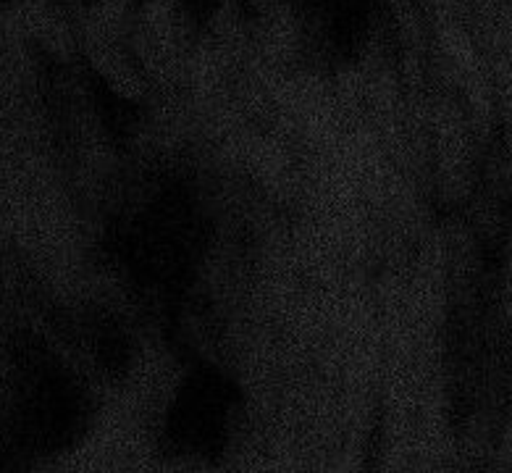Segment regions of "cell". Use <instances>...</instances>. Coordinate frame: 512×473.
Returning a JSON list of instances; mask_svg holds the SVG:
<instances>
[{
	"instance_id": "cell-1",
	"label": "cell",
	"mask_w": 512,
	"mask_h": 473,
	"mask_svg": "<svg viewBox=\"0 0 512 473\" xmlns=\"http://www.w3.org/2000/svg\"><path fill=\"white\" fill-rule=\"evenodd\" d=\"M247 408L221 376L190 379L158 413L153 447L169 466L213 471L226 466L247 439Z\"/></svg>"
}]
</instances>
